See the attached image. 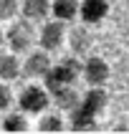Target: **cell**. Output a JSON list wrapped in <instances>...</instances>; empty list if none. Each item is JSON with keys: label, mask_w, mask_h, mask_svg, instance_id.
Returning a JSON list of instances; mask_svg holds the SVG:
<instances>
[{"label": "cell", "mask_w": 129, "mask_h": 134, "mask_svg": "<svg viewBox=\"0 0 129 134\" xmlns=\"http://www.w3.org/2000/svg\"><path fill=\"white\" fill-rule=\"evenodd\" d=\"M20 5L23 3H18V0H0V20H13Z\"/></svg>", "instance_id": "obj_17"}, {"label": "cell", "mask_w": 129, "mask_h": 134, "mask_svg": "<svg viewBox=\"0 0 129 134\" xmlns=\"http://www.w3.org/2000/svg\"><path fill=\"white\" fill-rule=\"evenodd\" d=\"M3 43H5V33L0 30V48H3Z\"/></svg>", "instance_id": "obj_19"}, {"label": "cell", "mask_w": 129, "mask_h": 134, "mask_svg": "<svg viewBox=\"0 0 129 134\" xmlns=\"http://www.w3.org/2000/svg\"><path fill=\"white\" fill-rule=\"evenodd\" d=\"M78 79H83V63H78V58H74V56H68V58H61L48 71V76L43 79V86L51 91V96H53L61 89L76 86Z\"/></svg>", "instance_id": "obj_1"}, {"label": "cell", "mask_w": 129, "mask_h": 134, "mask_svg": "<svg viewBox=\"0 0 129 134\" xmlns=\"http://www.w3.org/2000/svg\"><path fill=\"white\" fill-rule=\"evenodd\" d=\"M83 81L89 83V86L101 89L109 81V66H106V61L99 58V56H89L86 63H83Z\"/></svg>", "instance_id": "obj_6"}, {"label": "cell", "mask_w": 129, "mask_h": 134, "mask_svg": "<svg viewBox=\"0 0 129 134\" xmlns=\"http://www.w3.org/2000/svg\"><path fill=\"white\" fill-rule=\"evenodd\" d=\"M81 96H83V94H78V91H76V86L61 89V91H56V94H53V106H56L61 114H71L74 109H78V106H81Z\"/></svg>", "instance_id": "obj_8"}, {"label": "cell", "mask_w": 129, "mask_h": 134, "mask_svg": "<svg viewBox=\"0 0 129 134\" xmlns=\"http://www.w3.org/2000/svg\"><path fill=\"white\" fill-rule=\"evenodd\" d=\"M28 114H23V111H10L3 116V121H0V127H3V132L8 134H25L30 129V121L25 119Z\"/></svg>", "instance_id": "obj_13"}, {"label": "cell", "mask_w": 129, "mask_h": 134, "mask_svg": "<svg viewBox=\"0 0 129 134\" xmlns=\"http://www.w3.org/2000/svg\"><path fill=\"white\" fill-rule=\"evenodd\" d=\"M68 129L74 134H83V132H94L96 129V116H91V114H86L78 106V109H74V111L68 114Z\"/></svg>", "instance_id": "obj_11"}, {"label": "cell", "mask_w": 129, "mask_h": 134, "mask_svg": "<svg viewBox=\"0 0 129 134\" xmlns=\"http://www.w3.org/2000/svg\"><path fill=\"white\" fill-rule=\"evenodd\" d=\"M20 13L25 20L30 23H43L48 15L53 13V3L51 0H23Z\"/></svg>", "instance_id": "obj_7"}, {"label": "cell", "mask_w": 129, "mask_h": 134, "mask_svg": "<svg viewBox=\"0 0 129 134\" xmlns=\"http://www.w3.org/2000/svg\"><path fill=\"white\" fill-rule=\"evenodd\" d=\"M86 48H89V33L83 28L71 30V51H74V56L76 53H83Z\"/></svg>", "instance_id": "obj_16"}, {"label": "cell", "mask_w": 129, "mask_h": 134, "mask_svg": "<svg viewBox=\"0 0 129 134\" xmlns=\"http://www.w3.org/2000/svg\"><path fill=\"white\" fill-rule=\"evenodd\" d=\"M13 106V91H10V83L0 81V111H8Z\"/></svg>", "instance_id": "obj_18"}, {"label": "cell", "mask_w": 129, "mask_h": 134, "mask_svg": "<svg viewBox=\"0 0 129 134\" xmlns=\"http://www.w3.org/2000/svg\"><path fill=\"white\" fill-rule=\"evenodd\" d=\"M51 68H53L51 53L43 51V48L30 51L28 56H25V61H23V76H25V79H46Z\"/></svg>", "instance_id": "obj_4"}, {"label": "cell", "mask_w": 129, "mask_h": 134, "mask_svg": "<svg viewBox=\"0 0 129 134\" xmlns=\"http://www.w3.org/2000/svg\"><path fill=\"white\" fill-rule=\"evenodd\" d=\"M15 101H18V109H20L23 114L33 116V114H46L48 111V104L53 101V96H51V91L46 89V86L28 83V86L18 94Z\"/></svg>", "instance_id": "obj_2"}, {"label": "cell", "mask_w": 129, "mask_h": 134, "mask_svg": "<svg viewBox=\"0 0 129 134\" xmlns=\"http://www.w3.org/2000/svg\"><path fill=\"white\" fill-rule=\"evenodd\" d=\"M76 15H81V5L76 0H53V18L56 20H74Z\"/></svg>", "instance_id": "obj_15"}, {"label": "cell", "mask_w": 129, "mask_h": 134, "mask_svg": "<svg viewBox=\"0 0 129 134\" xmlns=\"http://www.w3.org/2000/svg\"><path fill=\"white\" fill-rule=\"evenodd\" d=\"M63 38H66V25H63V20H46L41 33H38V43H41L43 51L53 53V51H58L61 46H63Z\"/></svg>", "instance_id": "obj_5"}, {"label": "cell", "mask_w": 129, "mask_h": 134, "mask_svg": "<svg viewBox=\"0 0 129 134\" xmlns=\"http://www.w3.org/2000/svg\"><path fill=\"white\" fill-rule=\"evenodd\" d=\"M109 13V3L106 0H83L81 3V20L86 25H94V23H101Z\"/></svg>", "instance_id": "obj_9"}, {"label": "cell", "mask_w": 129, "mask_h": 134, "mask_svg": "<svg viewBox=\"0 0 129 134\" xmlns=\"http://www.w3.org/2000/svg\"><path fill=\"white\" fill-rule=\"evenodd\" d=\"M23 74V63L15 58V53H0V81H15Z\"/></svg>", "instance_id": "obj_12"}, {"label": "cell", "mask_w": 129, "mask_h": 134, "mask_svg": "<svg viewBox=\"0 0 129 134\" xmlns=\"http://www.w3.org/2000/svg\"><path fill=\"white\" fill-rule=\"evenodd\" d=\"M66 127V121H63V114L56 109V111H46L41 114V119H38V132L41 134H56V132H63Z\"/></svg>", "instance_id": "obj_14"}, {"label": "cell", "mask_w": 129, "mask_h": 134, "mask_svg": "<svg viewBox=\"0 0 129 134\" xmlns=\"http://www.w3.org/2000/svg\"><path fill=\"white\" fill-rule=\"evenodd\" d=\"M106 106V91L96 89V86H89V91L81 96V109L91 116H99V111Z\"/></svg>", "instance_id": "obj_10"}, {"label": "cell", "mask_w": 129, "mask_h": 134, "mask_svg": "<svg viewBox=\"0 0 129 134\" xmlns=\"http://www.w3.org/2000/svg\"><path fill=\"white\" fill-rule=\"evenodd\" d=\"M33 38H36L33 23L25 20V18L13 20V25H10L8 33H5V41H8V46H10V53H15V56H18V53H30Z\"/></svg>", "instance_id": "obj_3"}]
</instances>
